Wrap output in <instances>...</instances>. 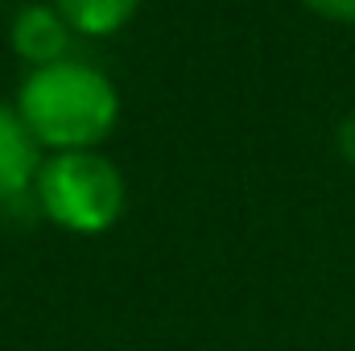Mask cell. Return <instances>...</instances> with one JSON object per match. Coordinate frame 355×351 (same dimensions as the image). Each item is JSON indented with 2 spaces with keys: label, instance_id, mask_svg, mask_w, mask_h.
Segmentation results:
<instances>
[{
  "label": "cell",
  "instance_id": "obj_4",
  "mask_svg": "<svg viewBox=\"0 0 355 351\" xmlns=\"http://www.w3.org/2000/svg\"><path fill=\"white\" fill-rule=\"evenodd\" d=\"M42 170V145L29 137L12 103H0V211L33 203V182Z\"/></svg>",
  "mask_w": 355,
  "mask_h": 351
},
{
  "label": "cell",
  "instance_id": "obj_6",
  "mask_svg": "<svg viewBox=\"0 0 355 351\" xmlns=\"http://www.w3.org/2000/svg\"><path fill=\"white\" fill-rule=\"evenodd\" d=\"M314 17L335 21V25H355V0H302Z\"/></svg>",
  "mask_w": 355,
  "mask_h": 351
},
{
  "label": "cell",
  "instance_id": "obj_3",
  "mask_svg": "<svg viewBox=\"0 0 355 351\" xmlns=\"http://www.w3.org/2000/svg\"><path fill=\"white\" fill-rule=\"evenodd\" d=\"M8 42H12V54L29 71L54 67L62 58H75V29L58 17L54 4H25V8H17Z\"/></svg>",
  "mask_w": 355,
  "mask_h": 351
},
{
  "label": "cell",
  "instance_id": "obj_1",
  "mask_svg": "<svg viewBox=\"0 0 355 351\" xmlns=\"http://www.w3.org/2000/svg\"><path fill=\"white\" fill-rule=\"evenodd\" d=\"M17 116L29 137L50 153L99 149L120 120L116 83L83 58H62L54 67H37L17 87Z\"/></svg>",
  "mask_w": 355,
  "mask_h": 351
},
{
  "label": "cell",
  "instance_id": "obj_7",
  "mask_svg": "<svg viewBox=\"0 0 355 351\" xmlns=\"http://www.w3.org/2000/svg\"><path fill=\"white\" fill-rule=\"evenodd\" d=\"M335 149H339V157L355 166V108L339 120V128H335Z\"/></svg>",
  "mask_w": 355,
  "mask_h": 351
},
{
  "label": "cell",
  "instance_id": "obj_2",
  "mask_svg": "<svg viewBox=\"0 0 355 351\" xmlns=\"http://www.w3.org/2000/svg\"><path fill=\"white\" fill-rule=\"evenodd\" d=\"M33 207L71 236H103L124 219L128 182L99 149L46 153L33 182Z\"/></svg>",
  "mask_w": 355,
  "mask_h": 351
},
{
  "label": "cell",
  "instance_id": "obj_5",
  "mask_svg": "<svg viewBox=\"0 0 355 351\" xmlns=\"http://www.w3.org/2000/svg\"><path fill=\"white\" fill-rule=\"evenodd\" d=\"M75 37H116L137 17L141 0H50Z\"/></svg>",
  "mask_w": 355,
  "mask_h": 351
}]
</instances>
